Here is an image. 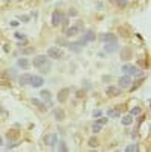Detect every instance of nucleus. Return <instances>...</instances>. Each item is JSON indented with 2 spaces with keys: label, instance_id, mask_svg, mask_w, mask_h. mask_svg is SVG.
<instances>
[{
  "label": "nucleus",
  "instance_id": "f257e3e1",
  "mask_svg": "<svg viewBox=\"0 0 151 152\" xmlns=\"http://www.w3.org/2000/svg\"><path fill=\"white\" fill-rule=\"evenodd\" d=\"M122 72H124L125 75L136 76V78H142V76H144V70L137 69V67L133 66V64H124V66H122Z\"/></svg>",
  "mask_w": 151,
  "mask_h": 152
},
{
  "label": "nucleus",
  "instance_id": "f03ea898",
  "mask_svg": "<svg viewBox=\"0 0 151 152\" xmlns=\"http://www.w3.org/2000/svg\"><path fill=\"white\" fill-rule=\"evenodd\" d=\"M82 28H84V23L82 21H77L73 26H70V28L66 29V37H75V35H78L82 31Z\"/></svg>",
  "mask_w": 151,
  "mask_h": 152
},
{
  "label": "nucleus",
  "instance_id": "7ed1b4c3",
  "mask_svg": "<svg viewBox=\"0 0 151 152\" xmlns=\"http://www.w3.org/2000/svg\"><path fill=\"white\" fill-rule=\"evenodd\" d=\"M87 44V41L84 40V38H81V40H78V41H73V43H67V47L72 50V52H75V53H80L81 50H82V47Z\"/></svg>",
  "mask_w": 151,
  "mask_h": 152
},
{
  "label": "nucleus",
  "instance_id": "20e7f679",
  "mask_svg": "<svg viewBox=\"0 0 151 152\" xmlns=\"http://www.w3.org/2000/svg\"><path fill=\"white\" fill-rule=\"evenodd\" d=\"M47 58L61 59V58H63V50L58 49V47H49V49H47Z\"/></svg>",
  "mask_w": 151,
  "mask_h": 152
},
{
  "label": "nucleus",
  "instance_id": "39448f33",
  "mask_svg": "<svg viewBox=\"0 0 151 152\" xmlns=\"http://www.w3.org/2000/svg\"><path fill=\"white\" fill-rule=\"evenodd\" d=\"M133 84V79L130 75H124L119 78V88H130Z\"/></svg>",
  "mask_w": 151,
  "mask_h": 152
},
{
  "label": "nucleus",
  "instance_id": "423d86ee",
  "mask_svg": "<svg viewBox=\"0 0 151 152\" xmlns=\"http://www.w3.org/2000/svg\"><path fill=\"white\" fill-rule=\"evenodd\" d=\"M57 142H58V135L57 134H46V137H44V143H46V146H49V148H54L55 145H57Z\"/></svg>",
  "mask_w": 151,
  "mask_h": 152
},
{
  "label": "nucleus",
  "instance_id": "0eeeda50",
  "mask_svg": "<svg viewBox=\"0 0 151 152\" xmlns=\"http://www.w3.org/2000/svg\"><path fill=\"white\" fill-rule=\"evenodd\" d=\"M47 61H49V58H46V55H38V56H35V58H34L32 66L38 69V67H41L43 64H46Z\"/></svg>",
  "mask_w": 151,
  "mask_h": 152
},
{
  "label": "nucleus",
  "instance_id": "6e6552de",
  "mask_svg": "<svg viewBox=\"0 0 151 152\" xmlns=\"http://www.w3.org/2000/svg\"><path fill=\"white\" fill-rule=\"evenodd\" d=\"M104 50H105L107 53H115V52H118V50H119L118 41H110V43H105Z\"/></svg>",
  "mask_w": 151,
  "mask_h": 152
},
{
  "label": "nucleus",
  "instance_id": "1a4fd4ad",
  "mask_svg": "<svg viewBox=\"0 0 151 152\" xmlns=\"http://www.w3.org/2000/svg\"><path fill=\"white\" fill-rule=\"evenodd\" d=\"M69 93H70L69 88H61V90L58 91V96H57L58 102H60V104H64L66 100H67V97H69Z\"/></svg>",
  "mask_w": 151,
  "mask_h": 152
},
{
  "label": "nucleus",
  "instance_id": "9d476101",
  "mask_svg": "<svg viewBox=\"0 0 151 152\" xmlns=\"http://www.w3.org/2000/svg\"><path fill=\"white\" fill-rule=\"evenodd\" d=\"M31 79H32L31 73H23V75L18 76V84L20 85H28V84H31Z\"/></svg>",
  "mask_w": 151,
  "mask_h": 152
},
{
  "label": "nucleus",
  "instance_id": "9b49d317",
  "mask_svg": "<svg viewBox=\"0 0 151 152\" xmlns=\"http://www.w3.org/2000/svg\"><path fill=\"white\" fill-rule=\"evenodd\" d=\"M63 21V14L60 11H54L52 12V26H58Z\"/></svg>",
  "mask_w": 151,
  "mask_h": 152
},
{
  "label": "nucleus",
  "instance_id": "f8f14e48",
  "mask_svg": "<svg viewBox=\"0 0 151 152\" xmlns=\"http://www.w3.org/2000/svg\"><path fill=\"white\" fill-rule=\"evenodd\" d=\"M43 84H44V79L41 78V76H32V79H31V85H32L34 88H40Z\"/></svg>",
  "mask_w": 151,
  "mask_h": 152
},
{
  "label": "nucleus",
  "instance_id": "ddd939ff",
  "mask_svg": "<svg viewBox=\"0 0 151 152\" xmlns=\"http://www.w3.org/2000/svg\"><path fill=\"white\" fill-rule=\"evenodd\" d=\"M101 40H102L104 43H110V41H118V37H116L115 34H110V32H107V34H102V35H101Z\"/></svg>",
  "mask_w": 151,
  "mask_h": 152
},
{
  "label": "nucleus",
  "instance_id": "4468645a",
  "mask_svg": "<svg viewBox=\"0 0 151 152\" xmlns=\"http://www.w3.org/2000/svg\"><path fill=\"white\" fill-rule=\"evenodd\" d=\"M54 117H55L57 122H63L66 119V113L63 111L61 108H57V110H54Z\"/></svg>",
  "mask_w": 151,
  "mask_h": 152
},
{
  "label": "nucleus",
  "instance_id": "2eb2a0df",
  "mask_svg": "<svg viewBox=\"0 0 151 152\" xmlns=\"http://www.w3.org/2000/svg\"><path fill=\"white\" fill-rule=\"evenodd\" d=\"M105 93L108 94V96H119L121 94V90H119V87H115V85H110V87H107V90H105Z\"/></svg>",
  "mask_w": 151,
  "mask_h": 152
},
{
  "label": "nucleus",
  "instance_id": "dca6fc26",
  "mask_svg": "<svg viewBox=\"0 0 151 152\" xmlns=\"http://www.w3.org/2000/svg\"><path fill=\"white\" fill-rule=\"evenodd\" d=\"M121 116V111H119V107L115 110V108H111V110H107V117H111V119H119Z\"/></svg>",
  "mask_w": 151,
  "mask_h": 152
},
{
  "label": "nucleus",
  "instance_id": "f3484780",
  "mask_svg": "<svg viewBox=\"0 0 151 152\" xmlns=\"http://www.w3.org/2000/svg\"><path fill=\"white\" fill-rule=\"evenodd\" d=\"M84 40H85L87 43H92V41H95V40H96V35H95V32H93V31H85V34H84Z\"/></svg>",
  "mask_w": 151,
  "mask_h": 152
},
{
  "label": "nucleus",
  "instance_id": "a211bd4d",
  "mask_svg": "<svg viewBox=\"0 0 151 152\" xmlns=\"http://www.w3.org/2000/svg\"><path fill=\"white\" fill-rule=\"evenodd\" d=\"M17 66H18V67H21L23 70H26V69L29 67V61H28L26 58H20V59L17 61Z\"/></svg>",
  "mask_w": 151,
  "mask_h": 152
},
{
  "label": "nucleus",
  "instance_id": "6ab92c4d",
  "mask_svg": "<svg viewBox=\"0 0 151 152\" xmlns=\"http://www.w3.org/2000/svg\"><path fill=\"white\" fill-rule=\"evenodd\" d=\"M121 122H122L124 126H130V125L133 123V116H131V114H128V116H124V117L121 119Z\"/></svg>",
  "mask_w": 151,
  "mask_h": 152
},
{
  "label": "nucleus",
  "instance_id": "aec40b11",
  "mask_svg": "<svg viewBox=\"0 0 151 152\" xmlns=\"http://www.w3.org/2000/svg\"><path fill=\"white\" fill-rule=\"evenodd\" d=\"M40 97H41L43 100H46L47 104H50V91H49V90H41V91H40Z\"/></svg>",
  "mask_w": 151,
  "mask_h": 152
},
{
  "label": "nucleus",
  "instance_id": "412c9836",
  "mask_svg": "<svg viewBox=\"0 0 151 152\" xmlns=\"http://www.w3.org/2000/svg\"><path fill=\"white\" fill-rule=\"evenodd\" d=\"M32 104H34L35 107H38L41 111H44V110L47 108V107L44 105V102H43V100H40V99H32Z\"/></svg>",
  "mask_w": 151,
  "mask_h": 152
},
{
  "label": "nucleus",
  "instance_id": "4be33fe9",
  "mask_svg": "<svg viewBox=\"0 0 151 152\" xmlns=\"http://www.w3.org/2000/svg\"><path fill=\"white\" fill-rule=\"evenodd\" d=\"M18 135H20V132L15 131V129H11V131H8V134H6V137L9 138V140H15V138H18Z\"/></svg>",
  "mask_w": 151,
  "mask_h": 152
},
{
  "label": "nucleus",
  "instance_id": "5701e85b",
  "mask_svg": "<svg viewBox=\"0 0 151 152\" xmlns=\"http://www.w3.org/2000/svg\"><path fill=\"white\" fill-rule=\"evenodd\" d=\"M20 52H21V55H32V53L35 52V47H34V46H31V47H23V49H20Z\"/></svg>",
  "mask_w": 151,
  "mask_h": 152
},
{
  "label": "nucleus",
  "instance_id": "b1692460",
  "mask_svg": "<svg viewBox=\"0 0 151 152\" xmlns=\"http://www.w3.org/2000/svg\"><path fill=\"white\" fill-rule=\"evenodd\" d=\"M50 67H52V64H50V61H47L46 64H43L41 67H38V70H40L41 73H49V72H50Z\"/></svg>",
  "mask_w": 151,
  "mask_h": 152
},
{
  "label": "nucleus",
  "instance_id": "393cba45",
  "mask_svg": "<svg viewBox=\"0 0 151 152\" xmlns=\"http://www.w3.org/2000/svg\"><path fill=\"white\" fill-rule=\"evenodd\" d=\"M130 55H131V50H130V49H124L122 52H121L122 59H130Z\"/></svg>",
  "mask_w": 151,
  "mask_h": 152
},
{
  "label": "nucleus",
  "instance_id": "a878e982",
  "mask_svg": "<svg viewBox=\"0 0 151 152\" xmlns=\"http://www.w3.org/2000/svg\"><path fill=\"white\" fill-rule=\"evenodd\" d=\"M98 145H99V142H98V138H96V137L89 138V146H90V148H98Z\"/></svg>",
  "mask_w": 151,
  "mask_h": 152
},
{
  "label": "nucleus",
  "instance_id": "bb28decb",
  "mask_svg": "<svg viewBox=\"0 0 151 152\" xmlns=\"http://www.w3.org/2000/svg\"><path fill=\"white\" fill-rule=\"evenodd\" d=\"M101 129H102V125H99V123H93V126H92V131H93V134H98V132H101Z\"/></svg>",
  "mask_w": 151,
  "mask_h": 152
},
{
  "label": "nucleus",
  "instance_id": "cd10ccee",
  "mask_svg": "<svg viewBox=\"0 0 151 152\" xmlns=\"http://www.w3.org/2000/svg\"><path fill=\"white\" fill-rule=\"evenodd\" d=\"M57 143H58V151H63V152L67 151V146H66L64 142H57Z\"/></svg>",
  "mask_w": 151,
  "mask_h": 152
},
{
  "label": "nucleus",
  "instance_id": "c85d7f7f",
  "mask_svg": "<svg viewBox=\"0 0 151 152\" xmlns=\"http://www.w3.org/2000/svg\"><path fill=\"white\" fill-rule=\"evenodd\" d=\"M116 3H118L119 8H125L128 5V0H116Z\"/></svg>",
  "mask_w": 151,
  "mask_h": 152
},
{
  "label": "nucleus",
  "instance_id": "c756f323",
  "mask_svg": "<svg viewBox=\"0 0 151 152\" xmlns=\"http://www.w3.org/2000/svg\"><path fill=\"white\" fill-rule=\"evenodd\" d=\"M141 113H142V108L136 107V108H133V110H131V113H130V114H131V116H137V114H141Z\"/></svg>",
  "mask_w": 151,
  "mask_h": 152
},
{
  "label": "nucleus",
  "instance_id": "7c9ffc66",
  "mask_svg": "<svg viewBox=\"0 0 151 152\" xmlns=\"http://www.w3.org/2000/svg\"><path fill=\"white\" fill-rule=\"evenodd\" d=\"M134 151H137L136 145H128L127 148H125V152H134Z\"/></svg>",
  "mask_w": 151,
  "mask_h": 152
},
{
  "label": "nucleus",
  "instance_id": "2f4dec72",
  "mask_svg": "<svg viewBox=\"0 0 151 152\" xmlns=\"http://www.w3.org/2000/svg\"><path fill=\"white\" fill-rule=\"evenodd\" d=\"M15 38H17V40H23V41H26V35H24V34H15Z\"/></svg>",
  "mask_w": 151,
  "mask_h": 152
},
{
  "label": "nucleus",
  "instance_id": "473e14b6",
  "mask_svg": "<svg viewBox=\"0 0 151 152\" xmlns=\"http://www.w3.org/2000/svg\"><path fill=\"white\" fill-rule=\"evenodd\" d=\"M107 120H108V119H105V117H99V119L96 120V123H99V125H102V126H104V125L107 123Z\"/></svg>",
  "mask_w": 151,
  "mask_h": 152
},
{
  "label": "nucleus",
  "instance_id": "72a5a7b5",
  "mask_svg": "<svg viewBox=\"0 0 151 152\" xmlns=\"http://www.w3.org/2000/svg\"><path fill=\"white\" fill-rule=\"evenodd\" d=\"M18 18H20V20H21L23 23H28V21L31 20V17H29V15H20Z\"/></svg>",
  "mask_w": 151,
  "mask_h": 152
},
{
  "label": "nucleus",
  "instance_id": "f704fd0d",
  "mask_svg": "<svg viewBox=\"0 0 151 152\" xmlns=\"http://www.w3.org/2000/svg\"><path fill=\"white\" fill-rule=\"evenodd\" d=\"M78 15V11L77 9H70L69 11V17H77Z\"/></svg>",
  "mask_w": 151,
  "mask_h": 152
},
{
  "label": "nucleus",
  "instance_id": "c9c22d12",
  "mask_svg": "<svg viewBox=\"0 0 151 152\" xmlns=\"http://www.w3.org/2000/svg\"><path fill=\"white\" fill-rule=\"evenodd\" d=\"M17 145H18V143H11V145L8 143V146H6V149H12V148H15Z\"/></svg>",
  "mask_w": 151,
  "mask_h": 152
},
{
  "label": "nucleus",
  "instance_id": "e433bc0d",
  "mask_svg": "<svg viewBox=\"0 0 151 152\" xmlns=\"http://www.w3.org/2000/svg\"><path fill=\"white\" fill-rule=\"evenodd\" d=\"M101 116V111H95L93 113V117H99Z\"/></svg>",
  "mask_w": 151,
  "mask_h": 152
},
{
  "label": "nucleus",
  "instance_id": "4c0bfd02",
  "mask_svg": "<svg viewBox=\"0 0 151 152\" xmlns=\"http://www.w3.org/2000/svg\"><path fill=\"white\" fill-rule=\"evenodd\" d=\"M3 145V138H2V135H0V146Z\"/></svg>",
  "mask_w": 151,
  "mask_h": 152
},
{
  "label": "nucleus",
  "instance_id": "58836bf2",
  "mask_svg": "<svg viewBox=\"0 0 151 152\" xmlns=\"http://www.w3.org/2000/svg\"><path fill=\"white\" fill-rule=\"evenodd\" d=\"M17 2H23V0H17Z\"/></svg>",
  "mask_w": 151,
  "mask_h": 152
},
{
  "label": "nucleus",
  "instance_id": "ea45409f",
  "mask_svg": "<svg viewBox=\"0 0 151 152\" xmlns=\"http://www.w3.org/2000/svg\"><path fill=\"white\" fill-rule=\"evenodd\" d=\"M46 2H50V0H46Z\"/></svg>",
  "mask_w": 151,
  "mask_h": 152
},
{
  "label": "nucleus",
  "instance_id": "a19ab883",
  "mask_svg": "<svg viewBox=\"0 0 151 152\" xmlns=\"http://www.w3.org/2000/svg\"><path fill=\"white\" fill-rule=\"evenodd\" d=\"M6 2H8V0H6Z\"/></svg>",
  "mask_w": 151,
  "mask_h": 152
}]
</instances>
